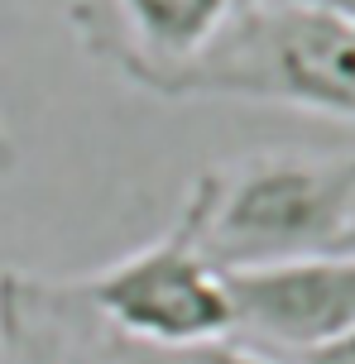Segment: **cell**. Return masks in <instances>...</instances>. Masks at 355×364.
<instances>
[{
	"instance_id": "1",
	"label": "cell",
	"mask_w": 355,
	"mask_h": 364,
	"mask_svg": "<svg viewBox=\"0 0 355 364\" xmlns=\"http://www.w3.org/2000/svg\"><path fill=\"white\" fill-rule=\"evenodd\" d=\"M355 230V149H274L206 168L202 255L216 273L332 255Z\"/></svg>"
},
{
	"instance_id": "2",
	"label": "cell",
	"mask_w": 355,
	"mask_h": 364,
	"mask_svg": "<svg viewBox=\"0 0 355 364\" xmlns=\"http://www.w3.org/2000/svg\"><path fill=\"white\" fill-rule=\"evenodd\" d=\"M226 96L355 125V19L302 0H235L178 101Z\"/></svg>"
},
{
	"instance_id": "3",
	"label": "cell",
	"mask_w": 355,
	"mask_h": 364,
	"mask_svg": "<svg viewBox=\"0 0 355 364\" xmlns=\"http://www.w3.org/2000/svg\"><path fill=\"white\" fill-rule=\"evenodd\" d=\"M206 168L192 178L178 216L149 245L130 250L106 269L73 278L87 307L125 341L144 346H197L231 336V302L221 273L202 255Z\"/></svg>"
},
{
	"instance_id": "4",
	"label": "cell",
	"mask_w": 355,
	"mask_h": 364,
	"mask_svg": "<svg viewBox=\"0 0 355 364\" xmlns=\"http://www.w3.org/2000/svg\"><path fill=\"white\" fill-rule=\"evenodd\" d=\"M231 302V336L250 350L302 360L355 331V255L283 259L264 269L221 273Z\"/></svg>"
},
{
	"instance_id": "5",
	"label": "cell",
	"mask_w": 355,
	"mask_h": 364,
	"mask_svg": "<svg viewBox=\"0 0 355 364\" xmlns=\"http://www.w3.org/2000/svg\"><path fill=\"white\" fill-rule=\"evenodd\" d=\"M231 10L235 0H68V29L120 82L178 101Z\"/></svg>"
},
{
	"instance_id": "6",
	"label": "cell",
	"mask_w": 355,
	"mask_h": 364,
	"mask_svg": "<svg viewBox=\"0 0 355 364\" xmlns=\"http://www.w3.org/2000/svg\"><path fill=\"white\" fill-rule=\"evenodd\" d=\"M0 364H115L111 326L73 278L0 273Z\"/></svg>"
},
{
	"instance_id": "7",
	"label": "cell",
	"mask_w": 355,
	"mask_h": 364,
	"mask_svg": "<svg viewBox=\"0 0 355 364\" xmlns=\"http://www.w3.org/2000/svg\"><path fill=\"white\" fill-rule=\"evenodd\" d=\"M111 346H115V364H288L279 355L240 346L235 336L197 341V346H144V341H125L111 331Z\"/></svg>"
},
{
	"instance_id": "8",
	"label": "cell",
	"mask_w": 355,
	"mask_h": 364,
	"mask_svg": "<svg viewBox=\"0 0 355 364\" xmlns=\"http://www.w3.org/2000/svg\"><path fill=\"white\" fill-rule=\"evenodd\" d=\"M288 364H355V331L332 341V346L312 350V355H302V360H288Z\"/></svg>"
},
{
	"instance_id": "9",
	"label": "cell",
	"mask_w": 355,
	"mask_h": 364,
	"mask_svg": "<svg viewBox=\"0 0 355 364\" xmlns=\"http://www.w3.org/2000/svg\"><path fill=\"white\" fill-rule=\"evenodd\" d=\"M19 154H15V139H10V129H5V120H0V182H10V173H15Z\"/></svg>"
},
{
	"instance_id": "10",
	"label": "cell",
	"mask_w": 355,
	"mask_h": 364,
	"mask_svg": "<svg viewBox=\"0 0 355 364\" xmlns=\"http://www.w3.org/2000/svg\"><path fill=\"white\" fill-rule=\"evenodd\" d=\"M302 5H317V10H332L341 19H355V0H302Z\"/></svg>"
},
{
	"instance_id": "11",
	"label": "cell",
	"mask_w": 355,
	"mask_h": 364,
	"mask_svg": "<svg viewBox=\"0 0 355 364\" xmlns=\"http://www.w3.org/2000/svg\"><path fill=\"white\" fill-rule=\"evenodd\" d=\"M341 250H351V255H355V230H351V235H346V245H341Z\"/></svg>"
}]
</instances>
